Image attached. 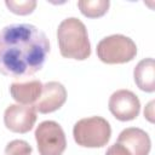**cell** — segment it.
<instances>
[{
  "label": "cell",
  "mask_w": 155,
  "mask_h": 155,
  "mask_svg": "<svg viewBox=\"0 0 155 155\" xmlns=\"http://www.w3.org/2000/svg\"><path fill=\"white\" fill-rule=\"evenodd\" d=\"M50 52L46 34L33 24H10L0 30V73L24 79L38 73Z\"/></svg>",
  "instance_id": "1"
},
{
  "label": "cell",
  "mask_w": 155,
  "mask_h": 155,
  "mask_svg": "<svg viewBox=\"0 0 155 155\" xmlns=\"http://www.w3.org/2000/svg\"><path fill=\"white\" fill-rule=\"evenodd\" d=\"M57 40L61 54L65 58L84 61L91 56L87 29L76 17H68L59 23Z\"/></svg>",
  "instance_id": "2"
},
{
  "label": "cell",
  "mask_w": 155,
  "mask_h": 155,
  "mask_svg": "<svg viewBox=\"0 0 155 155\" xmlns=\"http://www.w3.org/2000/svg\"><path fill=\"white\" fill-rule=\"evenodd\" d=\"M111 136L109 122L101 116H91L79 120L73 128V137L78 145L84 148H102Z\"/></svg>",
  "instance_id": "3"
},
{
  "label": "cell",
  "mask_w": 155,
  "mask_h": 155,
  "mask_svg": "<svg viewBox=\"0 0 155 155\" xmlns=\"http://www.w3.org/2000/svg\"><path fill=\"white\" fill-rule=\"evenodd\" d=\"M137 46L132 39L122 34H113L102 39L97 45L98 58L107 64H122L132 61Z\"/></svg>",
  "instance_id": "4"
},
{
  "label": "cell",
  "mask_w": 155,
  "mask_h": 155,
  "mask_svg": "<svg viewBox=\"0 0 155 155\" xmlns=\"http://www.w3.org/2000/svg\"><path fill=\"white\" fill-rule=\"evenodd\" d=\"M35 140L40 155H62L67 148L65 133L59 124L46 120L35 130Z\"/></svg>",
  "instance_id": "5"
},
{
  "label": "cell",
  "mask_w": 155,
  "mask_h": 155,
  "mask_svg": "<svg viewBox=\"0 0 155 155\" xmlns=\"http://www.w3.org/2000/svg\"><path fill=\"white\" fill-rule=\"evenodd\" d=\"M108 107L110 113L120 121H131L140 111V102L130 90L115 91L109 98Z\"/></svg>",
  "instance_id": "6"
},
{
  "label": "cell",
  "mask_w": 155,
  "mask_h": 155,
  "mask_svg": "<svg viewBox=\"0 0 155 155\" xmlns=\"http://www.w3.org/2000/svg\"><path fill=\"white\" fill-rule=\"evenodd\" d=\"M36 121V110L34 105L11 104L4 113V124L7 130L16 133L29 132Z\"/></svg>",
  "instance_id": "7"
},
{
  "label": "cell",
  "mask_w": 155,
  "mask_h": 155,
  "mask_svg": "<svg viewBox=\"0 0 155 155\" xmlns=\"http://www.w3.org/2000/svg\"><path fill=\"white\" fill-rule=\"evenodd\" d=\"M67 101V90L58 81H48L42 85V91L34 104L36 111L48 114L58 110Z\"/></svg>",
  "instance_id": "8"
},
{
  "label": "cell",
  "mask_w": 155,
  "mask_h": 155,
  "mask_svg": "<svg viewBox=\"0 0 155 155\" xmlns=\"http://www.w3.org/2000/svg\"><path fill=\"white\" fill-rule=\"evenodd\" d=\"M117 143L122 144L132 155H148L151 148L149 134L138 127L122 130L117 137Z\"/></svg>",
  "instance_id": "9"
},
{
  "label": "cell",
  "mask_w": 155,
  "mask_h": 155,
  "mask_svg": "<svg viewBox=\"0 0 155 155\" xmlns=\"http://www.w3.org/2000/svg\"><path fill=\"white\" fill-rule=\"evenodd\" d=\"M42 91V84L39 80H31L25 82H13L10 86V93L12 98L23 105L35 104Z\"/></svg>",
  "instance_id": "10"
},
{
  "label": "cell",
  "mask_w": 155,
  "mask_h": 155,
  "mask_svg": "<svg viewBox=\"0 0 155 155\" xmlns=\"http://www.w3.org/2000/svg\"><path fill=\"white\" fill-rule=\"evenodd\" d=\"M136 85L144 92L155 91V62L153 58L142 59L133 70Z\"/></svg>",
  "instance_id": "11"
},
{
  "label": "cell",
  "mask_w": 155,
  "mask_h": 155,
  "mask_svg": "<svg viewBox=\"0 0 155 155\" xmlns=\"http://www.w3.org/2000/svg\"><path fill=\"white\" fill-rule=\"evenodd\" d=\"M109 5V0H80L78 2L81 13L88 18L102 17L107 13Z\"/></svg>",
  "instance_id": "12"
},
{
  "label": "cell",
  "mask_w": 155,
  "mask_h": 155,
  "mask_svg": "<svg viewBox=\"0 0 155 155\" xmlns=\"http://www.w3.org/2000/svg\"><path fill=\"white\" fill-rule=\"evenodd\" d=\"M5 5L8 7V10L16 15H29L31 13L36 7L35 0H23V1H15V0H6Z\"/></svg>",
  "instance_id": "13"
},
{
  "label": "cell",
  "mask_w": 155,
  "mask_h": 155,
  "mask_svg": "<svg viewBox=\"0 0 155 155\" xmlns=\"http://www.w3.org/2000/svg\"><path fill=\"white\" fill-rule=\"evenodd\" d=\"M31 147L29 143L22 139H15L7 143L5 148V155H31Z\"/></svg>",
  "instance_id": "14"
},
{
  "label": "cell",
  "mask_w": 155,
  "mask_h": 155,
  "mask_svg": "<svg viewBox=\"0 0 155 155\" xmlns=\"http://www.w3.org/2000/svg\"><path fill=\"white\" fill-rule=\"evenodd\" d=\"M105 155H132L122 144L120 143H114L113 145H110L108 149H107V153Z\"/></svg>",
  "instance_id": "15"
},
{
  "label": "cell",
  "mask_w": 155,
  "mask_h": 155,
  "mask_svg": "<svg viewBox=\"0 0 155 155\" xmlns=\"http://www.w3.org/2000/svg\"><path fill=\"white\" fill-rule=\"evenodd\" d=\"M153 105H154V102H150V103L147 105V109L144 110V116H145L150 122L154 121V119H153V116H154V114H153Z\"/></svg>",
  "instance_id": "16"
}]
</instances>
